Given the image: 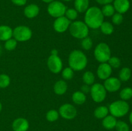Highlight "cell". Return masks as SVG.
<instances>
[{
	"mask_svg": "<svg viewBox=\"0 0 132 131\" xmlns=\"http://www.w3.org/2000/svg\"><path fill=\"white\" fill-rule=\"evenodd\" d=\"M84 19L88 28L97 29L104 22V15L102 14L101 9L97 6H92L85 12Z\"/></svg>",
	"mask_w": 132,
	"mask_h": 131,
	"instance_id": "1",
	"label": "cell"
},
{
	"mask_svg": "<svg viewBox=\"0 0 132 131\" xmlns=\"http://www.w3.org/2000/svg\"><path fill=\"white\" fill-rule=\"evenodd\" d=\"M88 64L86 55L81 50L72 51L68 57V64L73 71H79L85 69Z\"/></svg>",
	"mask_w": 132,
	"mask_h": 131,
	"instance_id": "2",
	"label": "cell"
},
{
	"mask_svg": "<svg viewBox=\"0 0 132 131\" xmlns=\"http://www.w3.org/2000/svg\"><path fill=\"white\" fill-rule=\"evenodd\" d=\"M69 31L72 37L79 39H82L88 35L89 28L85 22L76 21L71 23L69 26Z\"/></svg>",
	"mask_w": 132,
	"mask_h": 131,
	"instance_id": "3",
	"label": "cell"
},
{
	"mask_svg": "<svg viewBox=\"0 0 132 131\" xmlns=\"http://www.w3.org/2000/svg\"><path fill=\"white\" fill-rule=\"evenodd\" d=\"M108 109L111 115L116 118H121L128 114L130 105L125 100H117L110 105Z\"/></svg>",
	"mask_w": 132,
	"mask_h": 131,
	"instance_id": "4",
	"label": "cell"
},
{
	"mask_svg": "<svg viewBox=\"0 0 132 131\" xmlns=\"http://www.w3.org/2000/svg\"><path fill=\"white\" fill-rule=\"evenodd\" d=\"M94 54L98 62L101 63L107 62L111 57L110 48L105 42H101L96 46Z\"/></svg>",
	"mask_w": 132,
	"mask_h": 131,
	"instance_id": "5",
	"label": "cell"
},
{
	"mask_svg": "<svg viewBox=\"0 0 132 131\" xmlns=\"http://www.w3.org/2000/svg\"><path fill=\"white\" fill-rule=\"evenodd\" d=\"M67 10V6L59 1H54L48 4L47 12L50 16L55 18L64 16Z\"/></svg>",
	"mask_w": 132,
	"mask_h": 131,
	"instance_id": "6",
	"label": "cell"
},
{
	"mask_svg": "<svg viewBox=\"0 0 132 131\" xmlns=\"http://www.w3.org/2000/svg\"><path fill=\"white\" fill-rule=\"evenodd\" d=\"M32 32L29 27L27 26H18L13 30V37L17 41L25 42L31 39Z\"/></svg>",
	"mask_w": 132,
	"mask_h": 131,
	"instance_id": "7",
	"label": "cell"
},
{
	"mask_svg": "<svg viewBox=\"0 0 132 131\" xmlns=\"http://www.w3.org/2000/svg\"><path fill=\"white\" fill-rule=\"evenodd\" d=\"M106 90L101 83H94L90 87V94L92 98L97 103L104 101L106 96Z\"/></svg>",
	"mask_w": 132,
	"mask_h": 131,
	"instance_id": "8",
	"label": "cell"
},
{
	"mask_svg": "<svg viewBox=\"0 0 132 131\" xmlns=\"http://www.w3.org/2000/svg\"><path fill=\"white\" fill-rule=\"evenodd\" d=\"M77 109L70 104H64L59 107V114L63 118L72 119L77 116Z\"/></svg>",
	"mask_w": 132,
	"mask_h": 131,
	"instance_id": "9",
	"label": "cell"
},
{
	"mask_svg": "<svg viewBox=\"0 0 132 131\" xmlns=\"http://www.w3.org/2000/svg\"><path fill=\"white\" fill-rule=\"evenodd\" d=\"M47 66L52 73L57 74L63 69V62L58 55H51L48 59Z\"/></svg>",
	"mask_w": 132,
	"mask_h": 131,
	"instance_id": "10",
	"label": "cell"
},
{
	"mask_svg": "<svg viewBox=\"0 0 132 131\" xmlns=\"http://www.w3.org/2000/svg\"><path fill=\"white\" fill-rule=\"evenodd\" d=\"M71 21L65 16L56 18L54 22V29L58 33H64L69 28Z\"/></svg>",
	"mask_w": 132,
	"mask_h": 131,
	"instance_id": "11",
	"label": "cell"
},
{
	"mask_svg": "<svg viewBox=\"0 0 132 131\" xmlns=\"http://www.w3.org/2000/svg\"><path fill=\"white\" fill-rule=\"evenodd\" d=\"M103 86L106 91L114 92L119 91L121 88V81L116 77H109L104 80Z\"/></svg>",
	"mask_w": 132,
	"mask_h": 131,
	"instance_id": "12",
	"label": "cell"
},
{
	"mask_svg": "<svg viewBox=\"0 0 132 131\" xmlns=\"http://www.w3.org/2000/svg\"><path fill=\"white\" fill-rule=\"evenodd\" d=\"M112 73V68L107 62L101 63L97 70V77L101 80H104L110 77Z\"/></svg>",
	"mask_w": 132,
	"mask_h": 131,
	"instance_id": "13",
	"label": "cell"
},
{
	"mask_svg": "<svg viewBox=\"0 0 132 131\" xmlns=\"http://www.w3.org/2000/svg\"><path fill=\"white\" fill-rule=\"evenodd\" d=\"M12 127L14 131H27L29 128V123L25 118H18L13 121Z\"/></svg>",
	"mask_w": 132,
	"mask_h": 131,
	"instance_id": "14",
	"label": "cell"
},
{
	"mask_svg": "<svg viewBox=\"0 0 132 131\" xmlns=\"http://www.w3.org/2000/svg\"><path fill=\"white\" fill-rule=\"evenodd\" d=\"M113 7L115 10L119 14H125L130 7V3L129 0H114Z\"/></svg>",
	"mask_w": 132,
	"mask_h": 131,
	"instance_id": "15",
	"label": "cell"
},
{
	"mask_svg": "<svg viewBox=\"0 0 132 131\" xmlns=\"http://www.w3.org/2000/svg\"><path fill=\"white\" fill-rule=\"evenodd\" d=\"M39 7L36 4H30L24 9V15L28 19H32L37 16L39 13Z\"/></svg>",
	"mask_w": 132,
	"mask_h": 131,
	"instance_id": "16",
	"label": "cell"
},
{
	"mask_svg": "<svg viewBox=\"0 0 132 131\" xmlns=\"http://www.w3.org/2000/svg\"><path fill=\"white\" fill-rule=\"evenodd\" d=\"M13 36V30L9 26H0V41H6Z\"/></svg>",
	"mask_w": 132,
	"mask_h": 131,
	"instance_id": "17",
	"label": "cell"
},
{
	"mask_svg": "<svg viewBox=\"0 0 132 131\" xmlns=\"http://www.w3.org/2000/svg\"><path fill=\"white\" fill-rule=\"evenodd\" d=\"M68 85L64 80H60L55 82L54 86V91L56 95H63L67 92Z\"/></svg>",
	"mask_w": 132,
	"mask_h": 131,
	"instance_id": "18",
	"label": "cell"
},
{
	"mask_svg": "<svg viewBox=\"0 0 132 131\" xmlns=\"http://www.w3.org/2000/svg\"><path fill=\"white\" fill-rule=\"evenodd\" d=\"M117 121L116 117L113 116L112 115H108L105 118H103L102 124L106 129L111 130L116 127Z\"/></svg>",
	"mask_w": 132,
	"mask_h": 131,
	"instance_id": "19",
	"label": "cell"
},
{
	"mask_svg": "<svg viewBox=\"0 0 132 131\" xmlns=\"http://www.w3.org/2000/svg\"><path fill=\"white\" fill-rule=\"evenodd\" d=\"M90 1L89 0H75L74 7L77 12L84 13L88 9Z\"/></svg>",
	"mask_w": 132,
	"mask_h": 131,
	"instance_id": "20",
	"label": "cell"
},
{
	"mask_svg": "<svg viewBox=\"0 0 132 131\" xmlns=\"http://www.w3.org/2000/svg\"><path fill=\"white\" fill-rule=\"evenodd\" d=\"M72 101L77 105H82L85 103L86 100V96L82 91H76L72 95Z\"/></svg>",
	"mask_w": 132,
	"mask_h": 131,
	"instance_id": "21",
	"label": "cell"
},
{
	"mask_svg": "<svg viewBox=\"0 0 132 131\" xmlns=\"http://www.w3.org/2000/svg\"><path fill=\"white\" fill-rule=\"evenodd\" d=\"M109 113V109L104 105L99 106L97 107L94 110V116L97 119H103Z\"/></svg>",
	"mask_w": 132,
	"mask_h": 131,
	"instance_id": "22",
	"label": "cell"
},
{
	"mask_svg": "<svg viewBox=\"0 0 132 131\" xmlns=\"http://www.w3.org/2000/svg\"><path fill=\"white\" fill-rule=\"evenodd\" d=\"M131 76V70L129 68L125 67L121 69L119 74V79L121 82H127L130 79Z\"/></svg>",
	"mask_w": 132,
	"mask_h": 131,
	"instance_id": "23",
	"label": "cell"
},
{
	"mask_svg": "<svg viewBox=\"0 0 132 131\" xmlns=\"http://www.w3.org/2000/svg\"><path fill=\"white\" fill-rule=\"evenodd\" d=\"M100 29L102 33H104V35H111L114 31L113 24L108 21L103 22L101 25Z\"/></svg>",
	"mask_w": 132,
	"mask_h": 131,
	"instance_id": "24",
	"label": "cell"
},
{
	"mask_svg": "<svg viewBox=\"0 0 132 131\" xmlns=\"http://www.w3.org/2000/svg\"><path fill=\"white\" fill-rule=\"evenodd\" d=\"M82 80L85 84L91 86V85L94 84V82H95V75L92 72L88 71L84 73L83 75H82Z\"/></svg>",
	"mask_w": 132,
	"mask_h": 131,
	"instance_id": "25",
	"label": "cell"
},
{
	"mask_svg": "<svg viewBox=\"0 0 132 131\" xmlns=\"http://www.w3.org/2000/svg\"><path fill=\"white\" fill-rule=\"evenodd\" d=\"M115 8L111 4H107V5H103L101 9L102 14H103L104 17H112L115 14Z\"/></svg>",
	"mask_w": 132,
	"mask_h": 131,
	"instance_id": "26",
	"label": "cell"
},
{
	"mask_svg": "<svg viewBox=\"0 0 132 131\" xmlns=\"http://www.w3.org/2000/svg\"><path fill=\"white\" fill-rule=\"evenodd\" d=\"M120 98L122 100H128L132 98V88L131 87H125L122 89L119 94Z\"/></svg>",
	"mask_w": 132,
	"mask_h": 131,
	"instance_id": "27",
	"label": "cell"
},
{
	"mask_svg": "<svg viewBox=\"0 0 132 131\" xmlns=\"http://www.w3.org/2000/svg\"><path fill=\"white\" fill-rule=\"evenodd\" d=\"M10 83V78L6 74H0V88L5 89Z\"/></svg>",
	"mask_w": 132,
	"mask_h": 131,
	"instance_id": "28",
	"label": "cell"
},
{
	"mask_svg": "<svg viewBox=\"0 0 132 131\" xmlns=\"http://www.w3.org/2000/svg\"><path fill=\"white\" fill-rule=\"evenodd\" d=\"M17 45H18V41L15 39L11 38L5 41L4 47H5V50H6L7 51H13L17 47Z\"/></svg>",
	"mask_w": 132,
	"mask_h": 131,
	"instance_id": "29",
	"label": "cell"
},
{
	"mask_svg": "<svg viewBox=\"0 0 132 131\" xmlns=\"http://www.w3.org/2000/svg\"><path fill=\"white\" fill-rule=\"evenodd\" d=\"M59 116V112L57 111L56 110H54V109L48 110L46 114V119L50 122H54L55 121L57 120Z\"/></svg>",
	"mask_w": 132,
	"mask_h": 131,
	"instance_id": "30",
	"label": "cell"
},
{
	"mask_svg": "<svg viewBox=\"0 0 132 131\" xmlns=\"http://www.w3.org/2000/svg\"><path fill=\"white\" fill-rule=\"evenodd\" d=\"M66 17L70 21H74L77 19L78 16V12L75 8H68L66 10L65 14H64Z\"/></svg>",
	"mask_w": 132,
	"mask_h": 131,
	"instance_id": "31",
	"label": "cell"
},
{
	"mask_svg": "<svg viewBox=\"0 0 132 131\" xmlns=\"http://www.w3.org/2000/svg\"><path fill=\"white\" fill-rule=\"evenodd\" d=\"M74 75V72L73 70L70 68V67L68 68H66L64 69L62 71V77L66 80H71L73 77Z\"/></svg>",
	"mask_w": 132,
	"mask_h": 131,
	"instance_id": "32",
	"label": "cell"
},
{
	"mask_svg": "<svg viewBox=\"0 0 132 131\" xmlns=\"http://www.w3.org/2000/svg\"><path fill=\"white\" fill-rule=\"evenodd\" d=\"M93 42L90 37H86L82 39L81 41V46L85 50H90L92 48Z\"/></svg>",
	"mask_w": 132,
	"mask_h": 131,
	"instance_id": "33",
	"label": "cell"
},
{
	"mask_svg": "<svg viewBox=\"0 0 132 131\" xmlns=\"http://www.w3.org/2000/svg\"><path fill=\"white\" fill-rule=\"evenodd\" d=\"M108 63L112 68H119L121 66V61L119 58L117 57H111L108 60Z\"/></svg>",
	"mask_w": 132,
	"mask_h": 131,
	"instance_id": "34",
	"label": "cell"
},
{
	"mask_svg": "<svg viewBox=\"0 0 132 131\" xmlns=\"http://www.w3.org/2000/svg\"><path fill=\"white\" fill-rule=\"evenodd\" d=\"M115 128L117 131H130L129 125L123 121H117Z\"/></svg>",
	"mask_w": 132,
	"mask_h": 131,
	"instance_id": "35",
	"label": "cell"
},
{
	"mask_svg": "<svg viewBox=\"0 0 132 131\" xmlns=\"http://www.w3.org/2000/svg\"><path fill=\"white\" fill-rule=\"evenodd\" d=\"M112 17V23L115 25H120L122 23V21H123V15H122V14H119V13H115Z\"/></svg>",
	"mask_w": 132,
	"mask_h": 131,
	"instance_id": "36",
	"label": "cell"
},
{
	"mask_svg": "<svg viewBox=\"0 0 132 131\" xmlns=\"http://www.w3.org/2000/svg\"><path fill=\"white\" fill-rule=\"evenodd\" d=\"M11 1L15 5L21 6L26 5V3L27 2V0H11Z\"/></svg>",
	"mask_w": 132,
	"mask_h": 131,
	"instance_id": "37",
	"label": "cell"
},
{
	"mask_svg": "<svg viewBox=\"0 0 132 131\" xmlns=\"http://www.w3.org/2000/svg\"><path fill=\"white\" fill-rule=\"evenodd\" d=\"M98 4L101 5H105L107 4H111L114 0H95Z\"/></svg>",
	"mask_w": 132,
	"mask_h": 131,
	"instance_id": "38",
	"label": "cell"
},
{
	"mask_svg": "<svg viewBox=\"0 0 132 131\" xmlns=\"http://www.w3.org/2000/svg\"><path fill=\"white\" fill-rule=\"evenodd\" d=\"M81 91L83 93H88L89 92H90V87H89L88 85L85 84L81 87Z\"/></svg>",
	"mask_w": 132,
	"mask_h": 131,
	"instance_id": "39",
	"label": "cell"
},
{
	"mask_svg": "<svg viewBox=\"0 0 132 131\" xmlns=\"http://www.w3.org/2000/svg\"><path fill=\"white\" fill-rule=\"evenodd\" d=\"M51 55H58V51L55 49L54 50H52L51 51Z\"/></svg>",
	"mask_w": 132,
	"mask_h": 131,
	"instance_id": "40",
	"label": "cell"
},
{
	"mask_svg": "<svg viewBox=\"0 0 132 131\" xmlns=\"http://www.w3.org/2000/svg\"><path fill=\"white\" fill-rule=\"evenodd\" d=\"M43 1L44 3H50L51 2H52V1H55V0H42Z\"/></svg>",
	"mask_w": 132,
	"mask_h": 131,
	"instance_id": "41",
	"label": "cell"
},
{
	"mask_svg": "<svg viewBox=\"0 0 132 131\" xmlns=\"http://www.w3.org/2000/svg\"><path fill=\"white\" fill-rule=\"evenodd\" d=\"M129 120H130V123L132 125V111L131 112L130 114V116H129Z\"/></svg>",
	"mask_w": 132,
	"mask_h": 131,
	"instance_id": "42",
	"label": "cell"
},
{
	"mask_svg": "<svg viewBox=\"0 0 132 131\" xmlns=\"http://www.w3.org/2000/svg\"><path fill=\"white\" fill-rule=\"evenodd\" d=\"M2 109H3V106H2V104L1 103V101H0V113L1 112V110H2Z\"/></svg>",
	"mask_w": 132,
	"mask_h": 131,
	"instance_id": "43",
	"label": "cell"
},
{
	"mask_svg": "<svg viewBox=\"0 0 132 131\" xmlns=\"http://www.w3.org/2000/svg\"><path fill=\"white\" fill-rule=\"evenodd\" d=\"M2 50H3L2 46H1V45L0 44V55H1V53H2Z\"/></svg>",
	"mask_w": 132,
	"mask_h": 131,
	"instance_id": "44",
	"label": "cell"
},
{
	"mask_svg": "<svg viewBox=\"0 0 132 131\" xmlns=\"http://www.w3.org/2000/svg\"><path fill=\"white\" fill-rule=\"evenodd\" d=\"M62 1H66V2H69V1H72V0H62Z\"/></svg>",
	"mask_w": 132,
	"mask_h": 131,
	"instance_id": "45",
	"label": "cell"
}]
</instances>
